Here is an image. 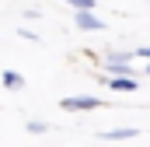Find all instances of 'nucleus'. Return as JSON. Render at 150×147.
I'll list each match as a JSON object with an SVG mask.
<instances>
[{
  "label": "nucleus",
  "mask_w": 150,
  "mask_h": 147,
  "mask_svg": "<svg viewBox=\"0 0 150 147\" xmlns=\"http://www.w3.org/2000/svg\"><path fill=\"white\" fill-rule=\"evenodd\" d=\"M74 25L80 32H105V21L94 14V11H77L74 14Z\"/></svg>",
  "instance_id": "obj_1"
},
{
  "label": "nucleus",
  "mask_w": 150,
  "mask_h": 147,
  "mask_svg": "<svg viewBox=\"0 0 150 147\" xmlns=\"http://www.w3.org/2000/svg\"><path fill=\"white\" fill-rule=\"evenodd\" d=\"M67 112H91V109H98L101 105V98H91V95H77V98H63L59 102Z\"/></svg>",
  "instance_id": "obj_2"
},
{
  "label": "nucleus",
  "mask_w": 150,
  "mask_h": 147,
  "mask_svg": "<svg viewBox=\"0 0 150 147\" xmlns=\"http://www.w3.org/2000/svg\"><path fill=\"white\" fill-rule=\"evenodd\" d=\"M101 140H133V137H140V130L136 126H122V130H105V133H98Z\"/></svg>",
  "instance_id": "obj_3"
},
{
  "label": "nucleus",
  "mask_w": 150,
  "mask_h": 147,
  "mask_svg": "<svg viewBox=\"0 0 150 147\" xmlns=\"http://www.w3.org/2000/svg\"><path fill=\"white\" fill-rule=\"evenodd\" d=\"M112 91H136V77H105Z\"/></svg>",
  "instance_id": "obj_4"
},
{
  "label": "nucleus",
  "mask_w": 150,
  "mask_h": 147,
  "mask_svg": "<svg viewBox=\"0 0 150 147\" xmlns=\"http://www.w3.org/2000/svg\"><path fill=\"white\" fill-rule=\"evenodd\" d=\"M0 84H4V88H11V91H18V88H25V77H21V74H14V70H4V74H0Z\"/></svg>",
  "instance_id": "obj_5"
},
{
  "label": "nucleus",
  "mask_w": 150,
  "mask_h": 147,
  "mask_svg": "<svg viewBox=\"0 0 150 147\" xmlns=\"http://www.w3.org/2000/svg\"><path fill=\"white\" fill-rule=\"evenodd\" d=\"M25 130H28L32 137H38V133H49V123H38V119H32V123H28Z\"/></svg>",
  "instance_id": "obj_6"
},
{
  "label": "nucleus",
  "mask_w": 150,
  "mask_h": 147,
  "mask_svg": "<svg viewBox=\"0 0 150 147\" xmlns=\"http://www.w3.org/2000/svg\"><path fill=\"white\" fill-rule=\"evenodd\" d=\"M74 11H94V0H67Z\"/></svg>",
  "instance_id": "obj_7"
},
{
  "label": "nucleus",
  "mask_w": 150,
  "mask_h": 147,
  "mask_svg": "<svg viewBox=\"0 0 150 147\" xmlns=\"http://www.w3.org/2000/svg\"><path fill=\"white\" fill-rule=\"evenodd\" d=\"M136 56H143V60L150 63V46H143V49H136Z\"/></svg>",
  "instance_id": "obj_8"
},
{
  "label": "nucleus",
  "mask_w": 150,
  "mask_h": 147,
  "mask_svg": "<svg viewBox=\"0 0 150 147\" xmlns=\"http://www.w3.org/2000/svg\"><path fill=\"white\" fill-rule=\"evenodd\" d=\"M143 74H150V63H147V67H143Z\"/></svg>",
  "instance_id": "obj_9"
}]
</instances>
